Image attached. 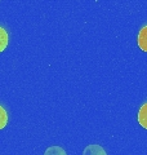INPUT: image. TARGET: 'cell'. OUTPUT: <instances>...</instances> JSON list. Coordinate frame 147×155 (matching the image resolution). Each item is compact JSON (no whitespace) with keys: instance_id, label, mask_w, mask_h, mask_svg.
Masks as SVG:
<instances>
[{"instance_id":"6da1fadb","label":"cell","mask_w":147,"mask_h":155,"mask_svg":"<svg viewBox=\"0 0 147 155\" xmlns=\"http://www.w3.org/2000/svg\"><path fill=\"white\" fill-rule=\"evenodd\" d=\"M83 155H106V151L100 145H89L84 149Z\"/></svg>"},{"instance_id":"7a4b0ae2","label":"cell","mask_w":147,"mask_h":155,"mask_svg":"<svg viewBox=\"0 0 147 155\" xmlns=\"http://www.w3.org/2000/svg\"><path fill=\"white\" fill-rule=\"evenodd\" d=\"M138 45L142 51L147 52V26H145L138 34Z\"/></svg>"},{"instance_id":"3957f363","label":"cell","mask_w":147,"mask_h":155,"mask_svg":"<svg viewBox=\"0 0 147 155\" xmlns=\"http://www.w3.org/2000/svg\"><path fill=\"white\" fill-rule=\"evenodd\" d=\"M138 123L145 129H147V104H145L139 109V113H138Z\"/></svg>"},{"instance_id":"277c9868","label":"cell","mask_w":147,"mask_h":155,"mask_svg":"<svg viewBox=\"0 0 147 155\" xmlns=\"http://www.w3.org/2000/svg\"><path fill=\"white\" fill-rule=\"evenodd\" d=\"M8 45V34L0 26V52H3Z\"/></svg>"},{"instance_id":"5b68a950","label":"cell","mask_w":147,"mask_h":155,"mask_svg":"<svg viewBox=\"0 0 147 155\" xmlns=\"http://www.w3.org/2000/svg\"><path fill=\"white\" fill-rule=\"evenodd\" d=\"M44 155H67V154H66L65 150L60 146H52V147L45 150Z\"/></svg>"},{"instance_id":"8992f818","label":"cell","mask_w":147,"mask_h":155,"mask_svg":"<svg viewBox=\"0 0 147 155\" xmlns=\"http://www.w3.org/2000/svg\"><path fill=\"white\" fill-rule=\"evenodd\" d=\"M8 122V115H7V111L3 106H0V129H3L4 127L7 125Z\"/></svg>"}]
</instances>
